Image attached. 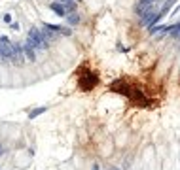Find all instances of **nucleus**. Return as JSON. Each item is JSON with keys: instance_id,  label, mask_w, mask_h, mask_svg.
Instances as JSON below:
<instances>
[{"instance_id": "obj_3", "label": "nucleus", "mask_w": 180, "mask_h": 170, "mask_svg": "<svg viewBox=\"0 0 180 170\" xmlns=\"http://www.w3.org/2000/svg\"><path fill=\"white\" fill-rule=\"evenodd\" d=\"M12 63H13V64H17V66H23V64H25V53H23V45L13 44V55H12Z\"/></svg>"}, {"instance_id": "obj_2", "label": "nucleus", "mask_w": 180, "mask_h": 170, "mask_svg": "<svg viewBox=\"0 0 180 170\" xmlns=\"http://www.w3.org/2000/svg\"><path fill=\"white\" fill-rule=\"evenodd\" d=\"M12 55H13V44L10 42V38L2 36L0 38V57L4 61H12Z\"/></svg>"}, {"instance_id": "obj_5", "label": "nucleus", "mask_w": 180, "mask_h": 170, "mask_svg": "<svg viewBox=\"0 0 180 170\" xmlns=\"http://www.w3.org/2000/svg\"><path fill=\"white\" fill-rule=\"evenodd\" d=\"M23 53H25V57H27V59L30 61V63H32V61H36V53H34V47H32V45H30L29 42L23 45Z\"/></svg>"}, {"instance_id": "obj_7", "label": "nucleus", "mask_w": 180, "mask_h": 170, "mask_svg": "<svg viewBox=\"0 0 180 170\" xmlns=\"http://www.w3.org/2000/svg\"><path fill=\"white\" fill-rule=\"evenodd\" d=\"M169 34H173L174 38H180V23L173 25V27H169Z\"/></svg>"}, {"instance_id": "obj_6", "label": "nucleus", "mask_w": 180, "mask_h": 170, "mask_svg": "<svg viewBox=\"0 0 180 170\" xmlns=\"http://www.w3.org/2000/svg\"><path fill=\"white\" fill-rule=\"evenodd\" d=\"M49 8L53 9V12L57 13V15H63V17L66 15V9H65V6H63V4H59V2H53V4H51Z\"/></svg>"}, {"instance_id": "obj_13", "label": "nucleus", "mask_w": 180, "mask_h": 170, "mask_svg": "<svg viewBox=\"0 0 180 170\" xmlns=\"http://www.w3.org/2000/svg\"><path fill=\"white\" fill-rule=\"evenodd\" d=\"M0 155H2V146H0Z\"/></svg>"}, {"instance_id": "obj_11", "label": "nucleus", "mask_w": 180, "mask_h": 170, "mask_svg": "<svg viewBox=\"0 0 180 170\" xmlns=\"http://www.w3.org/2000/svg\"><path fill=\"white\" fill-rule=\"evenodd\" d=\"M68 21H70L72 25H76V23H78V21H80V17H78V13H72V15H70V17H68Z\"/></svg>"}, {"instance_id": "obj_10", "label": "nucleus", "mask_w": 180, "mask_h": 170, "mask_svg": "<svg viewBox=\"0 0 180 170\" xmlns=\"http://www.w3.org/2000/svg\"><path fill=\"white\" fill-rule=\"evenodd\" d=\"M65 9H66V12H74V9H76L74 0H68V2H65Z\"/></svg>"}, {"instance_id": "obj_12", "label": "nucleus", "mask_w": 180, "mask_h": 170, "mask_svg": "<svg viewBox=\"0 0 180 170\" xmlns=\"http://www.w3.org/2000/svg\"><path fill=\"white\" fill-rule=\"evenodd\" d=\"M140 4H154V0H138Z\"/></svg>"}, {"instance_id": "obj_4", "label": "nucleus", "mask_w": 180, "mask_h": 170, "mask_svg": "<svg viewBox=\"0 0 180 170\" xmlns=\"http://www.w3.org/2000/svg\"><path fill=\"white\" fill-rule=\"evenodd\" d=\"M150 12H154V4H140V2L137 4V15H140V19Z\"/></svg>"}, {"instance_id": "obj_8", "label": "nucleus", "mask_w": 180, "mask_h": 170, "mask_svg": "<svg viewBox=\"0 0 180 170\" xmlns=\"http://www.w3.org/2000/svg\"><path fill=\"white\" fill-rule=\"evenodd\" d=\"M174 4H176V0H167V2H165V6H163V9L159 12V13H161V17L169 12V9H171V6H174Z\"/></svg>"}, {"instance_id": "obj_14", "label": "nucleus", "mask_w": 180, "mask_h": 170, "mask_svg": "<svg viewBox=\"0 0 180 170\" xmlns=\"http://www.w3.org/2000/svg\"><path fill=\"white\" fill-rule=\"evenodd\" d=\"M0 59H2V57H0Z\"/></svg>"}, {"instance_id": "obj_9", "label": "nucleus", "mask_w": 180, "mask_h": 170, "mask_svg": "<svg viewBox=\"0 0 180 170\" xmlns=\"http://www.w3.org/2000/svg\"><path fill=\"white\" fill-rule=\"evenodd\" d=\"M44 112H46V106H42V108H36V110H32V112L29 113V117H30V119H34V117H38L40 113H44Z\"/></svg>"}, {"instance_id": "obj_1", "label": "nucleus", "mask_w": 180, "mask_h": 170, "mask_svg": "<svg viewBox=\"0 0 180 170\" xmlns=\"http://www.w3.org/2000/svg\"><path fill=\"white\" fill-rule=\"evenodd\" d=\"M27 42L32 45L34 49H46V47H48V42H46V38L42 36V30H40V28H30L29 30Z\"/></svg>"}]
</instances>
